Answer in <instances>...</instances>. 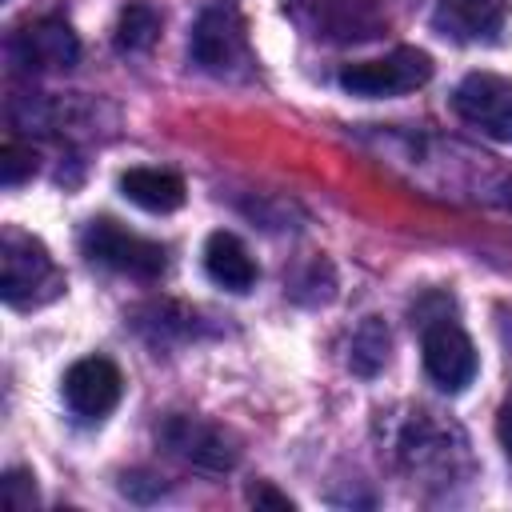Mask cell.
<instances>
[{"label": "cell", "mask_w": 512, "mask_h": 512, "mask_svg": "<svg viewBox=\"0 0 512 512\" xmlns=\"http://www.w3.org/2000/svg\"><path fill=\"white\" fill-rule=\"evenodd\" d=\"M504 16L508 0H440L432 24L452 40H492L504 28Z\"/></svg>", "instance_id": "11"}, {"label": "cell", "mask_w": 512, "mask_h": 512, "mask_svg": "<svg viewBox=\"0 0 512 512\" xmlns=\"http://www.w3.org/2000/svg\"><path fill=\"white\" fill-rule=\"evenodd\" d=\"M204 272L228 292H248L256 284V260L232 232H212L204 240Z\"/></svg>", "instance_id": "12"}, {"label": "cell", "mask_w": 512, "mask_h": 512, "mask_svg": "<svg viewBox=\"0 0 512 512\" xmlns=\"http://www.w3.org/2000/svg\"><path fill=\"white\" fill-rule=\"evenodd\" d=\"M8 52H12V60H16L20 68H28V72H48V68H72L76 56H80V40H76V32H72L64 20L44 16V20L24 24V28L12 36Z\"/></svg>", "instance_id": "9"}, {"label": "cell", "mask_w": 512, "mask_h": 512, "mask_svg": "<svg viewBox=\"0 0 512 512\" xmlns=\"http://www.w3.org/2000/svg\"><path fill=\"white\" fill-rule=\"evenodd\" d=\"M252 500H256V504H272V508H292V500H288L284 492H276V488H268V484H260V488H252Z\"/></svg>", "instance_id": "19"}, {"label": "cell", "mask_w": 512, "mask_h": 512, "mask_svg": "<svg viewBox=\"0 0 512 512\" xmlns=\"http://www.w3.org/2000/svg\"><path fill=\"white\" fill-rule=\"evenodd\" d=\"M64 292V276L48 248L28 232H4L0 240V296L8 308H40Z\"/></svg>", "instance_id": "1"}, {"label": "cell", "mask_w": 512, "mask_h": 512, "mask_svg": "<svg viewBox=\"0 0 512 512\" xmlns=\"http://www.w3.org/2000/svg\"><path fill=\"white\" fill-rule=\"evenodd\" d=\"M452 108L460 112V120H468L484 136L512 144V80L492 72H472L456 84Z\"/></svg>", "instance_id": "4"}, {"label": "cell", "mask_w": 512, "mask_h": 512, "mask_svg": "<svg viewBox=\"0 0 512 512\" xmlns=\"http://www.w3.org/2000/svg\"><path fill=\"white\" fill-rule=\"evenodd\" d=\"M124 376L108 356H84L64 372V404L80 420H100L120 404Z\"/></svg>", "instance_id": "7"}, {"label": "cell", "mask_w": 512, "mask_h": 512, "mask_svg": "<svg viewBox=\"0 0 512 512\" xmlns=\"http://www.w3.org/2000/svg\"><path fill=\"white\" fill-rule=\"evenodd\" d=\"M36 172V152L28 148V144H16V140H8L4 148H0V180H4V188H16L24 176H32Z\"/></svg>", "instance_id": "16"}, {"label": "cell", "mask_w": 512, "mask_h": 512, "mask_svg": "<svg viewBox=\"0 0 512 512\" xmlns=\"http://www.w3.org/2000/svg\"><path fill=\"white\" fill-rule=\"evenodd\" d=\"M192 60L208 72H232L240 64H248V28H244V16L236 8H204L196 28H192Z\"/></svg>", "instance_id": "5"}, {"label": "cell", "mask_w": 512, "mask_h": 512, "mask_svg": "<svg viewBox=\"0 0 512 512\" xmlns=\"http://www.w3.org/2000/svg\"><path fill=\"white\" fill-rule=\"evenodd\" d=\"M4 504L12 512H28L36 504V484H32V472L24 468H8L4 472Z\"/></svg>", "instance_id": "17"}, {"label": "cell", "mask_w": 512, "mask_h": 512, "mask_svg": "<svg viewBox=\"0 0 512 512\" xmlns=\"http://www.w3.org/2000/svg\"><path fill=\"white\" fill-rule=\"evenodd\" d=\"M432 80V56L420 48H392L388 56L348 64L340 88L352 96H404Z\"/></svg>", "instance_id": "3"}, {"label": "cell", "mask_w": 512, "mask_h": 512, "mask_svg": "<svg viewBox=\"0 0 512 512\" xmlns=\"http://www.w3.org/2000/svg\"><path fill=\"white\" fill-rule=\"evenodd\" d=\"M384 360H388V328H384L376 316H368V320L360 324V332L352 336V356H348V364H352L360 376H372V372L384 368Z\"/></svg>", "instance_id": "15"}, {"label": "cell", "mask_w": 512, "mask_h": 512, "mask_svg": "<svg viewBox=\"0 0 512 512\" xmlns=\"http://www.w3.org/2000/svg\"><path fill=\"white\" fill-rule=\"evenodd\" d=\"M160 36V12L148 0H132L116 20V48L120 52H148Z\"/></svg>", "instance_id": "14"}, {"label": "cell", "mask_w": 512, "mask_h": 512, "mask_svg": "<svg viewBox=\"0 0 512 512\" xmlns=\"http://www.w3.org/2000/svg\"><path fill=\"white\" fill-rule=\"evenodd\" d=\"M80 248L88 260L112 268V272H128V276H140V280H156L164 268H168V256L156 240H144L128 228H120L116 220L100 216V220H88V228L80 232Z\"/></svg>", "instance_id": "2"}, {"label": "cell", "mask_w": 512, "mask_h": 512, "mask_svg": "<svg viewBox=\"0 0 512 512\" xmlns=\"http://www.w3.org/2000/svg\"><path fill=\"white\" fill-rule=\"evenodd\" d=\"M420 348H424V372L444 392H464L472 384V376H476V348H472L468 332L456 320L440 316V320L424 324Z\"/></svg>", "instance_id": "6"}, {"label": "cell", "mask_w": 512, "mask_h": 512, "mask_svg": "<svg viewBox=\"0 0 512 512\" xmlns=\"http://www.w3.org/2000/svg\"><path fill=\"white\" fill-rule=\"evenodd\" d=\"M120 192L136 204V208H144V212H156V216H164V212H176L180 204H184V180L176 176V172H164V168H128L124 176H120Z\"/></svg>", "instance_id": "13"}, {"label": "cell", "mask_w": 512, "mask_h": 512, "mask_svg": "<svg viewBox=\"0 0 512 512\" xmlns=\"http://www.w3.org/2000/svg\"><path fill=\"white\" fill-rule=\"evenodd\" d=\"M160 440L168 444V452H176L180 460L208 468V472H228L236 464V444L208 420L200 416H168L160 428Z\"/></svg>", "instance_id": "8"}, {"label": "cell", "mask_w": 512, "mask_h": 512, "mask_svg": "<svg viewBox=\"0 0 512 512\" xmlns=\"http://www.w3.org/2000/svg\"><path fill=\"white\" fill-rule=\"evenodd\" d=\"M496 436H500V448H504V456H508V464H512V400L500 408V416H496Z\"/></svg>", "instance_id": "18"}, {"label": "cell", "mask_w": 512, "mask_h": 512, "mask_svg": "<svg viewBox=\"0 0 512 512\" xmlns=\"http://www.w3.org/2000/svg\"><path fill=\"white\" fill-rule=\"evenodd\" d=\"M316 36L324 40H340V44H352V40H372L384 32V12L372 4V0H316Z\"/></svg>", "instance_id": "10"}]
</instances>
